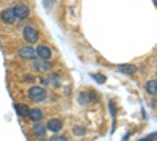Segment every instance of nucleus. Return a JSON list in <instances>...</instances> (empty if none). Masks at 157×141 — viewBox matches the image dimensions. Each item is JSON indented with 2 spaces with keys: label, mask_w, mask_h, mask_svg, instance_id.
I'll return each mask as SVG.
<instances>
[{
  "label": "nucleus",
  "mask_w": 157,
  "mask_h": 141,
  "mask_svg": "<svg viewBox=\"0 0 157 141\" xmlns=\"http://www.w3.org/2000/svg\"><path fill=\"white\" fill-rule=\"evenodd\" d=\"M27 96L32 102H35V104H41V102L47 97V91L41 86H30V89L27 91Z\"/></svg>",
  "instance_id": "obj_1"
},
{
  "label": "nucleus",
  "mask_w": 157,
  "mask_h": 141,
  "mask_svg": "<svg viewBox=\"0 0 157 141\" xmlns=\"http://www.w3.org/2000/svg\"><path fill=\"white\" fill-rule=\"evenodd\" d=\"M22 36H24V41L27 44H30V46H33L39 39V33H38V30L33 27V25H25L24 32H22Z\"/></svg>",
  "instance_id": "obj_2"
},
{
  "label": "nucleus",
  "mask_w": 157,
  "mask_h": 141,
  "mask_svg": "<svg viewBox=\"0 0 157 141\" xmlns=\"http://www.w3.org/2000/svg\"><path fill=\"white\" fill-rule=\"evenodd\" d=\"M11 9H13V13H14V16H16V20L17 19L19 20H25L30 16V9H29V6L25 3H17V5L13 6Z\"/></svg>",
  "instance_id": "obj_3"
},
{
  "label": "nucleus",
  "mask_w": 157,
  "mask_h": 141,
  "mask_svg": "<svg viewBox=\"0 0 157 141\" xmlns=\"http://www.w3.org/2000/svg\"><path fill=\"white\" fill-rule=\"evenodd\" d=\"M52 68V65L49 63V60H36V58H33L32 60V69L33 71H36V72H44V71H49Z\"/></svg>",
  "instance_id": "obj_4"
},
{
  "label": "nucleus",
  "mask_w": 157,
  "mask_h": 141,
  "mask_svg": "<svg viewBox=\"0 0 157 141\" xmlns=\"http://www.w3.org/2000/svg\"><path fill=\"white\" fill-rule=\"evenodd\" d=\"M0 20H2L5 25H13L16 22V16H14V13H13L11 8H6L3 9L2 13H0Z\"/></svg>",
  "instance_id": "obj_5"
},
{
  "label": "nucleus",
  "mask_w": 157,
  "mask_h": 141,
  "mask_svg": "<svg viewBox=\"0 0 157 141\" xmlns=\"http://www.w3.org/2000/svg\"><path fill=\"white\" fill-rule=\"evenodd\" d=\"M17 54H19V57L24 58V60H33V58H36V50H35L30 44L25 46V47H21Z\"/></svg>",
  "instance_id": "obj_6"
},
{
  "label": "nucleus",
  "mask_w": 157,
  "mask_h": 141,
  "mask_svg": "<svg viewBox=\"0 0 157 141\" xmlns=\"http://www.w3.org/2000/svg\"><path fill=\"white\" fill-rule=\"evenodd\" d=\"M35 50H36V57L41 58V60H50V57H52V50L47 46H44V44L38 46Z\"/></svg>",
  "instance_id": "obj_7"
},
{
  "label": "nucleus",
  "mask_w": 157,
  "mask_h": 141,
  "mask_svg": "<svg viewBox=\"0 0 157 141\" xmlns=\"http://www.w3.org/2000/svg\"><path fill=\"white\" fill-rule=\"evenodd\" d=\"M46 127H47V130H50V132L57 133V132H60V130L63 129V122H61V119L52 118V119H49V121H47Z\"/></svg>",
  "instance_id": "obj_8"
},
{
  "label": "nucleus",
  "mask_w": 157,
  "mask_h": 141,
  "mask_svg": "<svg viewBox=\"0 0 157 141\" xmlns=\"http://www.w3.org/2000/svg\"><path fill=\"white\" fill-rule=\"evenodd\" d=\"M32 122H39L43 118H44V113H43V110H39V108H32L30 111H29V116H27Z\"/></svg>",
  "instance_id": "obj_9"
},
{
  "label": "nucleus",
  "mask_w": 157,
  "mask_h": 141,
  "mask_svg": "<svg viewBox=\"0 0 157 141\" xmlns=\"http://www.w3.org/2000/svg\"><path fill=\"white\" fill-rule=\"evenodd\" d=\"M118 71L126 74V75H132L137 72V66L135 65H120L118 66Z\"/></svg>",
  "instance_id": "obj_10"
},
{
  "label": "nucleus",
  "mask_w": 157,
  "mask_h": 141,
  "mask_svg": "<svg viewBox=\"0 0 157 141\" xmlns=\"http://www.w3.org/2000/svg\"><path fill=\"white\" fill-rule=\"evenodd\" d=\"M46 132H47V127H44L43 124H39V122H35V125H33V133H35L38 138H44V136H46Z\"/></svg>",
  "instance_id": "obj_11"
},
{
  "label": "nucleus",
  "mask_w": 157,
  "mask_h": 141,
  "mask_svg": "<svg viewBox=\"0 0 157 141\" xmlns=\"http://www.w3.org/2000/svg\"><path fill=\"white\" fill-rule=\"evenodd\" d=\"M14 110L17 113V116H21V118L29 116V111H30V108L27 105H24V104H14Z\"/></svg>",
  "instance_id": "obj_12"
},
{
  "label": "nucleus",
  "mask_w": 157,
  "mask_h": 141,
  "mask_svg": "<svg viewBox=\"0 0 157 141\" xmlns=\"http://www.w3.org/2000/svg\"><path fill=\"white\" fill-rule=\"evenodd\" d=\"M145 89H146V93H148L149 96L155 97V96H157V80H149V82L146 83Z\"/></svg>",
  "instance_id": "obj_13"
},
{
  "label": "nucleus",
  "mask_w": 157,
  "mask_h": 141,
  "mask_svg": "<svg viewBox=\"0 0 157 141\" xmlns=\"http://www.w3.org/2000/svg\"><path fill=\"white\" fill-rule=\"evenodd\" d=\"M91 102V96L88 93H80V96H78V104L80 105H88Z\"/></svg>",
  "instance_id": "obj_14"
},
{
  "label": "nucleus",
  "mask_w": 157,
  "mask_h": 141,
  "mask_svg": "<svg viewBox=\"0 0 157 141\" xmlns=\"http://www.w3.org/2000/svg\"><path fill=\"white\" fill-rule=\"evenodd\" d=\"M72 132H74V135H77V136L85 135V129H83V127H80V125H75L74 129H72Z\"/></svg>",
  "instance_id": "obj_15"
},
{
  "label": "nucleus",
  "mask_w": 157,
  "mask_h": 141,
  "mask_svg": "<svg viewBox=\"0 0 157 141\" xmlns=\"http://www.w3.org/2000/svg\"><path fill=\"white\" fill-rule=\"evenodd\" d=\"M50 139H52V141H64V139H66V136H64V135H57V133H55Z\"/></svg>",
  "instance_id": "obj_16"
},
{
  "label": "nucleus",
  "mask_w": 157,
  "mask_h": 141,
  "mask_svg": "<svg viewBox=\"0 0 157 141\" xmlns=\"http://www.w3.org/2000/svg\"><path fill=\"white\" fill-rule=\"evenodd\" d=\"M94 80H96L98 83H104V82H105L104 75H101V74H96V75H94Z\"/></svg>",
  "instance_id": "obj_17"
},
{
  "label": "nucleus",
  "mask_w": 157,
  "mask_h": 141,
  "mask_svg": "<svg viewBox=\"0 0 157 141\" xmlns=\"http://www.w3.org/2000/svg\"><path fill=\"white\" fill-rule=\"evenodd\" d=\"M33 75H24V82H33Z\"/></svg>",
  "instance_id": "obj_18"
},
{
  "label": "nucleus",
  "mask_w": 157,
  "mask_h": 141,
  "mask_svg": "<svg viewBox=\"0 0 157 141\" xmlns=\"http://www.w3.org/2000/svg\"><path fill=\"white\" fill-rule=\"evenodd\" d=\"M151 138H157V133H152V135H149V136H146V138H143V141H149Z\"/></svg>",
  "instance_id": "obj_19"
},
{
  "label": "nucleus",
  "mask_w": 157,
  "mask_h": 141,
  "mask_svg": "<svg viewBox=\"0 0 157 141\" xmlns=\"http://www.w3.org/2000/svg\"><path fill=\"white\" fill-rule=\"evenodd\" d=\"M152 2H154V5H155V6H157V0H152Z\"/></svg>",
  "instance_id": "obj_20"
}]
</instances>
